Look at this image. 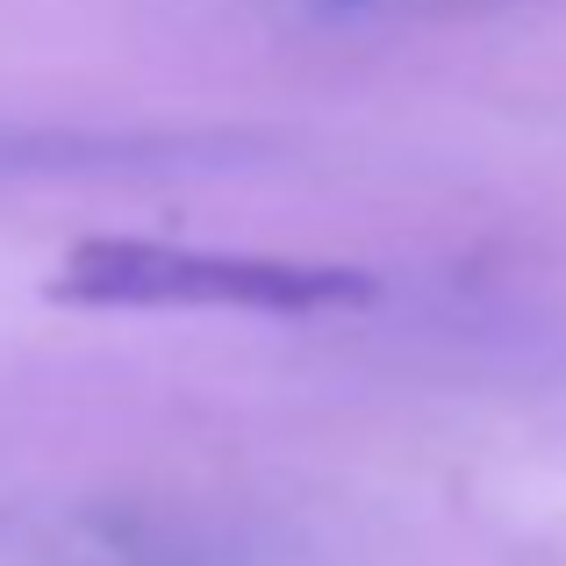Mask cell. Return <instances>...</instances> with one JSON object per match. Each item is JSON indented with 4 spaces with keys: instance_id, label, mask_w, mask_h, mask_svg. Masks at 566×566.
Segmentation results:
<instances>
[{
    "instance_id": "obj_1",
    "label": "cell",
    "mask_w": 566,
    "mask_h": 566,
    "mask_svg": "<svg viewBox=\"0 0 566 566\" xmlns=\"http://www.w3.org/2000/svg\"><path fill=\"white\" fill-rule=\"evenodd\" d=\"M65 302L94 308H259V316H308V308L366 302L374 280L352 265L251 259V251L144 244V237H94L57 273Z\"/></svg>"
}]
</instances>
